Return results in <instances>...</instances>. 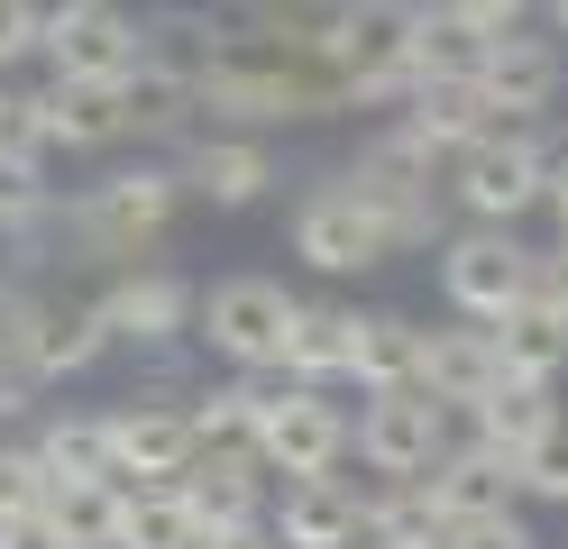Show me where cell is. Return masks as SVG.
Listing matches in <instances>:
<instances>
[{
  "instance_id": "e0dca14e",
  "label": "cell",
  "mask_w": 568,
  "mask_h": 549,
  "mask_svg": "<svg viewBox=\"0 0 568 549\" xmlns=\"http://www.w3.org/2000/svg\"><path fill=\"white\" fill-rule=\"evenodd\" d=\"M422 504H432V522L458 531V522H495V512L523 504V476L505 458H486L477 439H449V458L422 476Z\"/></svg>"
},
{
  "instance_id": "f546056e",
  "label": "cell",
  "mask_w": 568,
  "mask_h": 549,
  "mask_svg": "<svg viewBox=\"0 0 568 549\" xmlns=\"http://www.w3.org/2000/svg\"><path fill=\"white\" fill-rule=\"evenodd\" d=\"M495 348H505V385H559L568 329L550 312H514V321H495Z\"/></svg>"
},
{
  "instance_id": "7c38bea8",
  "label": "cell",
  "mask_w": 568,
  "mask_h": 549,
  "mask_svg": "<svg viewBox=\"0 0 568 549\" xmlns=\"http://www.w3.org/2000/svg\"><path fill=\"white\" fill-rule=\"evenodd\" d=\"M559 83H568V47L559 37H495L486 47V64H477V92H486V110L505 129H541L550 110H559Z\"/></svg>"
},
{
  "instance_id": "83f0119b",
  "label": "cell",
  "mask_w": 568,
  "mask_h": 549,
  "mask_svg": "<svg viewBox=\"0 0 568 549\" xmlns=\"http://www.w3.org/2000/svg\"><path fill=\"white\" fill-rule=\"evenodd\" d=\"M193 531L184 486H120V549H193Z\"/></svg>"
},
{
  "instance_id": "7402d4cb",
  "label": "cell",
  "mask_w": 568,
  "mask_h": 549,
  "mask_svg": "<svg viewBox=\"0 0 568 549\" xmlns=\"http://www.w3.org/2000/svg\"><path fill=\"white\" fill-rule=\"evenodd\" d=\"M395 129H404L413 146H432V156L449 165L458 146H477L486 129H505V120H495V110H486V92H477V83H422V92H404Z\"/></svg>"
},
{
  "instance_id": "603a6c76",
  "label": "cell",
  "mask_w": 568,
  "mask_h": 549,
  "mask_svg": "<svg viewBox=\"0 0 568 549\" xmlns=\"http://www.w3.org/2000/svg\"><path fill=\"white\" fill-rule=\"evenodd\" d=\"M348 357H358V312L348 303H303L294 312V348H284V376L331 394L348 376Z\"/></svg>"
},
{
  "instance_id": "7a4b0ae2",
  "label": "cell",
  "mask_w": 568,
  "mask_h": 549,
  "mask_svg": "<svg viewBox=\"0 0 568 549\" xmlns=\"http://www.w3.org/2000/svg\"><path fill=\"white\" fill-rule=\"evenodd\" d=\"M193 193H184V174L174 165H120V174H101V183H83L74 202H55V230L74 238L92 266H138L165 230H174V211H184Z\"/></svg>"
},
{
  "instance_id": "5b68a950",
  "label": "cell",
  "mask_w": 568,
  "mask_h": 549,
  "mask_svg": "<svg viewBox=\"0 0 568 549\" xmlns=\"http://www.w3.org/2000/svg\"><path fill=\"white\" fill-rule=\"evenodd\" d=\"M294 312H303V293H284L275 275H221L202 293V312H193V339H211L239 376H284Z\"/></svg>"
},
{
  "instance_id": "ee69618b",
  "label": "cell",
  "mask_w": 568,
  "mask_h": 549,
  "mask_svg": "<svg viewBox=\"0 0 568 549\" xmlns=\"http://www.w3.org/2000/svg\"><path fill=\"white\" fill-rule=\"evenodd\" d=\"M541 10H550V37H559V47H568V0H541Z\"/></svg>"
},
{
  "instance_id": "f6af8a7d",
  "label": "cell",
  "mask_w": 568,
  "mask_h": 549,
  "mask_svg": "<svg viewBox=\"0 0 568 549\" xmlns=\"http://www.w3.org/2000/svg\"><path fill=\"white\" fill-rule=\"evenodd\" d=\"M358 549H395V540H358Z\"/></svg>"
},
{
  "instance_id": "cb8c5ba5",
  "label": "cell",
  "mask_w": 568,
  "mask_h": 549,
  "mask_svg": "<svg viewBox=\"0 0 568 549\" xmlns=\"http://www.w3.org/2000/svg\"><path fill=\"white\" fill-rule=\"evenodd\" d=\"M486 47H495V37H477L458 10L422 0V10H413V92H422V83H477Z\"/></svg>"
},
{
  "instance_id": "4316f807",
  "label": "cell",
  "mask_w": 568,
  "mask_h": 549,
  "mask_svg": "<svg viewBox=\"0 0 568 549\" xmlns=\"http://www.w3.org/2000/svg\"><path fill=\"white\" fill-rule=\"evenodd\" d=\"M38 522L64 549H120V486H83V476H55Z\"/></svg>"
},
{
  "instance_id": "d6986e66",
  "label": "cell",
  "mask_w": 568,
  "mask_h": 549,
  "mask_svg": "<svg viewBox=\"0 0 568 549\" xmlns=\"http://www.w3.org/2000/svg\"><path fill=\"white\" fill-rule=\"evenodd\" d=\"M559 421H568L559 385H505L495 403H477V413H468V439H477L486 458H505V467L523 476V467H531V458H541L550 439H559Z\"/></svg>"
},
{
  "instance_id": "ba28073f",
  "label": "cell",
  "mask_w": 568,
  "mask_h": 549,
  "mask_svg": "<svg viewBox=\"0 0 568 549\" xmlns=\"http://www.w3.org/2000/svg\"><path fill=\"white\" fill-rule=\"evenodd\" d=\"M247 449L266 458L275 486H294V476H339V458H348V413H339L322 385L275 376V385H266V413H257V439H247Z\"/></svg>"
},
{
  "instance_id": "44dd1931",
  "label": "cell",
  "mask_w": 568,
  "mask_h": 549,
  "mask_svg": "<svg viewBox=\"0 0 568 549\" xmlns=\"http://www.w3.org/2000/svg\"><path fill=\"white\" fill-rule=\"evenodd\" d=\"M120 339H111V321H101V303H38V329H28V348L19 366L38 385H64V376H83V366H101Z\"/></svg>"
},
{
  "instance_id": "b9f144b4",
  "label": "cell",
  "mask_w": 568,
  "mask_h": 549,
  "mask_svg": "<svg viewBox=\"0 0 568 549\" xmlns=\"http://www.w3.org/2000/svg\"><path fill=\"white\" fill-rule=\"evenodd\" d=\"M0 549H64L47 522H0Z\"/></svg>"
},
{
  "instance_id": "60d3db41",
  "label": "cell",
  "mask_w": 568,
  "mask_h": 549,
  "mask_svg": "<svg viewBox=\"0 0 568 549\" xmlns=\"http://www.w3.org/2000/svg\"><path fill=\"white\" fill-rule=\"evenodd\" d=\"M193 549H275L266 522H247V531H193Z\"/></svg>"
},
{
  "instance_id": "f35d334b",
  "label": "cell",
  "mask_w": 568,
  "mask_h": 549,
  "mask_svg": "<svg viewBox=\"0 0 568 549\" xmlns=\"http://www.w3.org/2000/svg\"><path fill=\"white\" fill-rule=\"evenodd\" d=\"M440 10H458L477 37H514V28H523V10H541V0H440Z\"/></svg>"
},
{
  "instance_id": "74e56055",
  "label": "cell",
  "mask_w": 568,
  "mask_h": 549,
  "mask_svg": "<svg viewBox=\"0 0 568 549\" xmlns=\"http://www.w3.org/2000/svg\"><path fill=\"white\" fill-rule=\"evenodd\" d=\"M531 312H550V321L568 329V238H559V247H541V275H531Z\"/></svg>"
},
{
  "instance_id": "f1b7e54d",
  "label": "cell",
  "mask_w": 568,
  "mask_h": 549,
  "mask_svg": "<svg viewBox=\"0 0 568 549\" xmlns=\"http://www.w3.org/2000/svg\"><path fill=\"white\" fill-rule=\"evenodd\" d=\"M38 458H47V476L120 486V476H111V421H101V413H55V421L38 430Z\"/></svg>"
},
{
  "instance_id": "d4e9b609",
  "label": "cell",
  "mask_w": 568,
  "mask_h": 549,
  "mask_svg": "<svg viewBox=\"0 0 568 549\" xmlns=\"http://www.w3.org/2000/svg\"><path fill=\"white\" fill-rule=\"evenodd\" d=\"M47 138L55 146H120L129 138V83H47Z\"/></svg>"
},
{
  "instance_id": "8fae6325",
  "label": "cell",
  "mask_w": 568,
  "mask_h": 549,
  "mask_svg": "<svg viewBox=\"0 0 568 549\" xmlns=\"http://www.w3.org/2000/svg\"><path fill=\"white\" fill-rule=\"evenodd\" d=\"M101 421H111V476H120V486H174V476L202 458L193 413H184V403H165V394H129Z\"/></svg>"
},
{
  "instance_id": "9a60e30c",
  "label": "cell",
  "mask_w": 568,
  "mask_h": 549,
  "mask_svg": "<svg viewBox=\"0 0 568 549\" xmlns=\"http://www.w3.org/2000/svg\"><path fill=\"white\" fill-rule=\"evenodd\" d=\"M174 174H184V193L211 202V211H247L275 193V146L266 138H230V129H193L174 146Z\"/></svg>"
},
{
  "instance_id": "ac0fdd59",
  "label": "cell",
  "mask_w": 568,
  "mask_h": 549,
  "mask_svg": "<svg viewBox=\"0 0 568 549\" xmlns=\"http://www.w3.org/2000/svg\"><path fill=\"white\" fill-rule=\"evenodd\" d=\"M174 486H184L202 531H247V522H266V486H275V476H266L257 449H202Z\"/></svg>"
},
{
  "instance_id": "6da1fadb",
  "label": "cell",
  "mask_w": 568,
  "mask_h": 549,
  "mask_svg": "<svg viewBox=\"0 0 568 549\" xmlns=\"http://www.w3.org/2000/svg\"><path fill=\"white\" fill-rule=\"evenodd\" d=\"M193 110H202V129L266 138V129L348 110V83H339L331 47H294V37H266V28L230 19V47H221V64L193 83Z\"/></svg>"
},
{
  "instance_id": "52a82bcc",
  "label": "cell",
  "mask_w": 568,
  "mask_h": 549,
  "mask_svg": "<svg viewBox=\"0 0 568 549\" xmlns=\"http://www.w3.org/2000/svg\"><path fill=\"white\" fill-rule=\"evenodd\" d=\"M449 403H432L422 385H395V394H367L358 421H348V449H358L367 476H385V486H413V476H432L449 458Z\"/></svg>"
},
{
  "instance_id": "ab89813d",
  "label": "cell",
  "mask_w": 568,
  "mask_h": 549,
  "mask_svg": "<svg viewBox=\"0 0 568 549\" xmlns=\"http://www.w3.org/2000/svg\"><path fill=\"white\" fill-rule=\"evenodd\" d=\"M19 413H38V376L28 366H0V421H19Z\"/></svg>"
},
{
  "instance_id": "bcb514c9",
  "label": "cell",
  "mask_w": 568,
  "mask_h": 549,
  "mask_svg": "<svg viewBox=\"0 0 568 549\" xmlns=\"http://www.w3.org/2000/svg\"><path fill=\"white\" fill-rule=\"evenodd\" d=\"M404 10H413V0H404Z\"/></svg>"
},
{
  "instance_id": "ffe728a7",
  "label": "cell",
  "mask_w": 568,
  "mask_h": 549,
  "mask_svg": "<svg viewBox=\"0 0 568 549\" xmlns=\"http://www.w3.org/2000/svg\"><path fill=\"white\" fill-rule=\"evenodd\" d=\"M221 47H230V19L221 10H193V0L138 19V73H165V83H202V73L221 64Z\"/></svg>"
},
{
  "instance_id": "7bdbcfd3",
  "label": "cell",
  "mask_w": 568,
  "mask_h": 549,
  "mask_svg": "<svg viewBox=\"0 0 568 549\" xmlns=\"http://www.w3.org/2000/svg\"><path fill=\"white\" fill-rule=\"evenodd\" d=\"M541 211H550V220H559V238H568V156H559V165H550V202H541Z\"/></svg>"
},
{
  "instance_id": "8992f818",
  "label": "cell",
  "mask_w": 568,
  "mask_h": 549,
  "mask_svg": "<svg viewBox=\"0 0 568 549\" xmlns=\"http://www.w3.org/2000/svg\"><path fill=\"white\" fill-rule=\"evenodd\" d=\"M531 275H541V247H523L514 230H477L468 220V230L440 238V293H449V312L477 321V329L531 312Z\"/></svg>"
},
{
  "instance_id": "d590c367",
  "label": "cell",
  "mask_w": 568,
  "mask_h": 549,
  "mask_svg": "<svg viewBox=\"0 0 568 549\" xmlns=\"http://www.w3.org/2000/svg\"><path fill=\"white\" fill-rule=\"evenodd\" d=\"M38 28H47V0H0V64L38 55Z\"/></svg>"
},
{
  "instance_id": "e575fe53",
  "label": "cell",
  "mask_w": 568,
  "mask_h": 549,
  "mask_svg": "<svg viewBox=\"0 0 568 549\" xmlns=\"http://www.w3.org/2000/svg\"><path fill=\"white\" fill-rule=\"evenodd\" d=\"M440 549H541V540H531L523 512H495V522H458V531H440Z\"/></svg>"
},
{
  "instance_id": "8d00e7d4",
  "label": "cell",
  "mask_w": 568,
  "mask_h": 549,
  "mask_svg": "<svg viewBox=\"0 0 568 549\" xmlns=\"http://www.w3.org/2000/svg\"><path fill=\"white\" fill-rule=\"evenodd\" d=\"M523 495H531V504H568V421H559V439H550V449L523 467Z\"/></svg>"
},
{
  "instance_id": "d6a6232c",
  "label": "cell",
  "mask_w": 568,
  "mask_h": 549,
  "mask_svg": "<svg viewBox=\"0 0 568 549\" xmlns=\"http://www.w3.org/2000/svg\"><path fill=\"white\" fill-rule=\"evenodd\" d=\"M47 458H38V439H0V522H38L47 512Z\"/></svg>"
},
{
  "instance_id": "9c48e42d",
  "label": "cell",
  "mask_w": 568,
  "mask_h": 549,
  "mask_svg": "<svg viewBox=\"0 0 568 549\" xmlns=\"http://www.w3.org/2000/svg\"><path fill=\"white\" fill-rule=\"evenodd\" d=\"M38 55L55 83H129L138 73V19L120 0H47Z\"/></svg>"
},
{
  "instance_id": "277c9868",
  "label": "cell",
  "mask_w": 568,
  "mask_h": 549,
  "mask_svg": "<svg viewBox=\"0 0 568 549\" xmlns=\"http://www.w3.org/2000/svg\"><path fill=\"white\" fill-rule=\"evenodd\" d=\"M550 138L541 129H486L477 146H458V156L440 165L449 183V202L477 220V230H514L523 211H541L550 202Z\"/></svg>"
},
{
  "instance_id": "5bb4252c",
  "label": "cell",
  "mask_w": 568,
  "mask_h": 549,
  "mask_svg": "<svg viewBox=\"0 0 568 549\" xmlns=\"http://www.w3.org/2000/svg\"><path fill=\"white\" fill-rule=\"evenodd\" d=\"M275 549H358L367 540V486L358 476H294L266 504Z\"/></svg>"
},
{
  "instance_id": "484cf974",
  "label": "cell",
  "mask_w": 568,
  "mask_h": 549,
  "mask_svg": "<svg viewBox=\"0 0 568 549\" xmlns=\"http://www.w3.org/2000/svg\"><path fill=\"white\" fill-rule=\"evenodd\" d=\"M413 366H422V321H413V312H358V357H348L358 394L413 385Z\"/></svg>"
},
{
  "instance_id": "836d02e7",
  "label": "cell",
  "mask_w": 568,
  "mask_h": 549,
  "mask_svg": "<svg viewBox=\"0 0 568 549\" xmlns=\"http://www.w3.org/2000/svg\"><path fill=\"white\" fill-rule=\"evenodd\" d=\"M0 156H10V165H47V156H55L47 92H0Z\"/></svg>"
},
{
  "instance_id": "1f68e13d",
  "label": "cell",
  "mask_w": 568,
  "mask_h": 549,
  "mask_svg": "<svg viewBox=\"0 0 568 549\" xmlns=\"http://www.w3.org/2000/svg\"><path fill=\"white\" fill-rule=\"evenodd\" d=\"M230 19L266 28V37H294V47H331L339 19H348V0H239Z\"/></svg>"
},
{
  "instance_id": "3957f363",
  "label": "cell",
  "mask_w": 568,
  "mask_h": 549,
  "mask_svg": "<svg viewBox=\"0 0 568 549\" xmlns=\"http://www.w3.org/2000/svg\"><path fill=\"white\" fill-rule=\"evenodd\" d=\"M339 183H348V193H358V202L385 220L395 256H404V247H440V238H449V183H440V156H432V146H413L404 129H376L358 156L339 165Z\"/></svg>"
},
{
  "instance_id": "2e32d148",
  "label": "cell",
  "mask_w": 568,
  "mask_h": 549,
  "mask_svg": "<svg viewBox=\"0 0 568 549\" xmlns=\"http://www.w3.org/2000/svg\"><path fill=\"white\" fill-rule=\"evenodd\" d=\"M413 385L432 403H449V413H477V403L505 394V348H495V329H477V321H440V329H422Z\"/></svg>"
},
{
  "instance_id": "4fadbf2b",
  "label": "cell",
  "mask_w": 568,
  "mask_h": 549,
  "mask_svg": "<svg viewBox=\"0 0 568 549\" xmlns=\"http://www.w3.org/2000/svg\"><path fill=\"white\" fill-rule=\"evenodd\" d=\"M92 303H101V321H111V339H120V348H148V357H156V348H174V339L193 329L202 293L174 275V266H129V275L101 284Z\"/></svg>"
},
{
  "instance_id": "30bf717a",
  "label": "cell",
  "mask_w": 568,
  "mask_h": 549,
  "mask_svg": "<svg viewBox=\"0 0 568 549\" xmlns=\"http://www.w3.org/2000/svg\"><path fill=\"white\" fill-rule=\"evenodd\" d=\"M294 256L312 275H376L385 256H395V238H385V220L331 174V183H312L294 202Z\"/></svg>"
},
{
  "instance_id": "4dcf8cb0",
  "label": "cell",
  "mask_w": 568,
  "mask_h": 549,
  "mask_svg": "<svg viewBox=\"0 0 568 549\" xmlns=\"http://www.w3.org/2000/svg\"><path fill=\"white\" fill-rule=\"evenodd\" d=\"M193 129H202L193 83H165V73H129V138H174V146H184Z\"/></svg>"
}]
</instances>
